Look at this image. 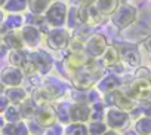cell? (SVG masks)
<instances>
[{"mask_svg":"<svg viewBox=\"0 0 151 135\" xmlns=\"http://www.w3.org/2000/svg\"><path fill=\"white\" fill-rule=\"evenodd\" d=\"M88 100L93 104V103H98L99 101V97H98V92H95V91H92V92H89L88 94Z\"/></svg>","mask_w":151,"mask_h":135,"instance_id":"cell-41","label":"cell"},{"mask_svg":"<svg viewBox=\"0 0 151 135\" xmlns=\"http://www.w3.org/2000/svg\"><path fill=\"white\" fill-rule=\"evenodd\" d=\"M120 61V53H119V49L114 48V46H107L105 52L102 53V65L110 69V67L119 64Z\"/></svg>","mask_w":151,"mask_h":135,"instance_id":"cell-18","label":"cell"},{"mask_svg":"<svg viewBox=\"0 0 151 135\" xmlns=\"http://www.w3.org/2000/svg\"><path fill=\"white\" fill-rule=\"evenodd\" d=\"M8 105H9L8 98H6L5 95H0V113H3V111L8 108Z\"/></svg>","mask_w":151,"mask_h":135,"instance_id":"cell-40","label":"cell"},{"mask_svg":"<svg viewBox=\"0 0 151 135\" xmlns=\"http://www.w3.org/2000/svg\"><path fill=\"white\" fill-rule=\"evenodd\" d=\"M135 18H136V9H135L132 5H122V6H119V8L116 9V12L113 14L111 21H113V24H114L117 28L123 30V28L129 27V25L135 21Z\"/></svg>","mask_w":151,"mask_h":135,"instance_id":"cell-3","label":"cell"},{"mask_svg":"<svg viewBox=\"0 0 151 135\" xmlns=\"http://www.w3.org/2000/svg\"><path fill=\"white\" fill-rule=\"evenodd\" d=\"M2 21H3V12L0 11V24H2Z\"/></svg>","mask_w":151,"mask_h":135,"instance_id":"cell-45","label":"cell"},{"mask_svg":"<svg viewBox=\"0 0 151 135\" xmlns=\"http://www.w3.org/2000/svg\"><path fill=\"white\" fill-rule=\"evenodd\" d=\"M65 135H89L85 123H70L65 129Z\"/></svg>","mask_w":151,"mask_h":135,"instance_id":"cell-29","label":"cell"},{"mask_svg":"<svg viewBox=\"0 0 151 135\" xmlns=\"http://www.w3.org/2000/svg\"><path fill=\"white\" fill-rule=\"evenodd\" d=\"M3 126H5V119L0 117V129H3Z\"/></svg>","mask_w":151,"mask_h":135,"instance_id":"cell-44","label":"cell"},{"mask_svg":"<svg viewBox=\"0 0 151 135\" xmlns=\"http://www.w3.org/2000/svg\"><path fill=\"white\" fill-rule=\"evenodd\" d=\"M88 131H89V135H102L108 131V126L104 122H92Z\"/></svg>","mask_w":151,"mask_h":135,"instance_id":"cell-33","label":"cell"},{"mask_svg":"<svg viewBox=\"0 0 151 135\" xmlns=\"http://www.w3.org/2000/svg\"><path fill=\"white\" fill-rule=\"evenodd\" d=\"M135 131L138 135H151V117H141L135 123Z\"/></svg>","mask_w":151,"mask_h":135,"instance_id":"cell-24","label":"cell"},{"mask_svg":"<svg viewBox=\"0 0 151 135\" xmlns=\"http://www.w3.org/2000/svg\"><path fill=\"white\" fill-rule=\"evenodd\" d=\"M3 91V83H2V80H0V92Z\"/></svg>","mask_w":151,"mask_h":135,"instance_id":"cell-47","label":"cell"},{"mask_svg":"<svg viewBox=\"0 0 151 135\" xmlns=\"http://www.w3.org/2000/svg\"><path fill=\"white\" fill-rule=\"evenodd\" d=\"M68 40H70L68 31L64 30V28H61V27L59 28H53L52 31H49L47 33V39H46L47 46L50 49H53V51H59V49L65 48L67 43H68Z\"/></svg>","mask_w":151,"mask_h":135,"instance_id":"cell-9","label":"cell"},{"mask_svg":"<svg viewBox=\"0 0 151 135\" xmlns=\"http://www.w3.org/2000/svg\"><path fill=\"white\" fill-rule=\"evenodd\" d=\"M5 43L9 48H12V49H22V46H24V42L21 39V34H18L17 31H9L5 36Z\"/></svg>","mask_w":151,"mask_h":135,"instance_id":"cell-23","label":"cell"},{"mask_svg":"<svg viewBox=\"0 0 151 135\" xmlns=\"http://www.w3.org/2000/svg\"><path fill=\"white\" fill-rule=\"evenodd\" d=\"M96 0H73V5L76 8H88V6H92L95 5Z\"/></svg>","mask_w":151,"mask_h":135,"instance_id":"cell-39","label":"cell"},{"mask_svg":"<svg viewBox=\"0 0 151 135\" xmlns=\"http://www.w3.org/2000/svg\"><path fill=\"white\" fill-rule=\"evenodd\" d=\"M30 58L33 59L37 71H40L42 74H47L50 71V69H52V65H53V58L47 52H45L42 49L36 51L34 53H31Z\"/></svg>","mask_w":151,"mask_h":135,"instance_id":"cell-11","label":"cell"},{"mask_svg":"<svg viewBox=\"0 0 151 135\" xmlns=\"http://www.w3.org/2000/svg\"><path fill=\"white\" fill-rule=\"evenodd\" d=\"M34 120L43 126L45 129L52 126L56 120V110L55 107L49 105V104H45V105H39L37 107V111H36V116H34Z\"/></svg>","mask_w":151,"mask_h":135,"instance_id":"cell-8","label":"cell"},{"mask_svg":"<svg viewBox=\"0 0 151 135\" xmlns=\"http://www.w3.org/2000/svg\"><path fill=\"white\" fill-rule=\"evenodd\" d=\"M119 53H120V58L130 67H138L141 64V55L138 49L133 46H122Z\"/></svg>","mask_w":151,"mask_h":135,"instance_id":"cell-15","label":"cell"},{"mask_svg":"<svg viewBox=\"0 0 151 135\" xmlns=\"http://www.w3.org/2000/svg\"><path fill=\"white\" fill-rule=\"evenodd\" d=\"M31 100L34 101V104H36L37 107H39V105H45V104H49V103H50V98H49V95H47V92H46V89H45V88H39L37 91H34V94H33Z\"/></svg>","mask_w":151,"mask_h":135,"instance_id":"cell-27","label":"cell"},{"mask_svg":"<svg viewBox=\"0 0 151 135\" xmlns=\"http://www.w3.org/2000/svg\"><path fill=\"white\" fill-rule=\"evenodd\" d=\"M45 89H46V92H47V95H49V98H50V101H53V100H58V98H61L62 95H64V86L59 83V82H49L46 86H43Z\"/></svg>","mask_w":151,"mask_h":135,"instance_id":"cell-22","label":"cell"},{"mask_svg":"<svg viewBox=\"0 0 151 135\" xmlns=\"http://www.w3.org/2000/svg\"><path fill=\"white\" fill-rule=\"evenodd\" d=\"M107 117V126L111 129H123L127 123H129V114L127 111H123L117 107H111L107 110L105 113Z\"/></svg>","mask_w":151,"mask_h":135,"instance_id":"cell-5","label":"cell"},{"mask_svg":"<svg viewBox=\"0 0 151 135\" xmlns=\"http://www.w3.org/2000/svg\"><path fill=\"white\" fill-rule=\"evenodd\" d=\"M22 79H24V73L21 71V69H18V67H9V69H5L2 71V76H0L2 83L9 86V88L19 86L22 83Z\"/></svg>","mask_w":151,"mask_h":135,"instance_id":"cell-12","label":"cell"},{"mask_svg":"<svg viewBox=\"0 0 151 135\" xmlns=\"http://www.w3.org/2000/svg\"><path fill=\"white\" fill-rule=\"evenodd\" d=\"M68 51L70 53H77V52H83L85 51V45L80 42V39L73 37L68 40Z\"/></svg>","mask_w":151,"mask_h":135,"instance_id":"cell-34","label":"cell"},{"mask_svg":"<svg viewBox=\"0 0 151 135\" xmlns=\"http://www.w3.org/2000/svg\"><path fill=\"white\" fill-rule=\"evenodd\" d=\"M88 58L85 56L83 52H77V53H70L65 59V70L70 76L76 74L79 70L83 69V65L86 64Z\"/></svg>","mask_w":151,"mask_h":135,"instance_id":"cell-13","label":"cell"},{"mask_svg":"<svg viewBox=\"0 0 151 135\" xmlns=\"http://www.w3.org/2000/svg\"><path fill=\"white\" fill-rule=\"evenodd\" d=\"M104 103L98 101V103H93L91 105V119L92 122H102L104 119V113H105V108H104Z\"/></svg>","mask_w":151,"mask_h":135,"instance_id":"cell-26","label":"cell"},{"mask_svg":"<svg viewBox=\"0 0 151 135\" xmlns=\"http://www.w3.org/2000/svg\"><path fill=\"white\" fill-rule=\"evenodd\" d=\"M95 8L98 9V12L102 17L113 15L116 12V9L119 8V0H96Z\"/></svg>","mask_w":151,"mask_h":135,"instance_id":"cell-17","label":"cell"},{"mask_svg":"<svg viewBox=\"0 0 151 135\" xmlns=\"http://www.w3.org/2000/svg\"><path fill=\"white\" fill-rule=\"evenodd\" d=\"M102 135H119L116 131H107L105 134H102Z\"/></svg>","mask_w":151,"mask_h":135,"instance_id":"cell-43","label":"cell"},{"mask_svg":"<svg viewBox=\"0 0 151 135\" xmlns=\"http://www.w3.org/2000/svg\"><path fill=\"white\" fill-rule=\"evenodd\" d=\"M6 98H8V101L11 103V104H14V105H19L21 103H24L28 97H27V92L24 91V89H21L19 86H17V88H9L8 91H6V95H5Z\"/></svg>","mask_w":151,"mask_h":135,"instance_id":"cell-19","label":"cell"},{"mask_svg":"<svg viewBox=\"0 0 151 135\" xmlns=\"http://www.w3.org/2000/svg\"><path fill=\"white\" fill-rule=\"evenodd\" d=\"M105 49H107V39L102 34H93L85 43V51H86L88 56H91V58L101 56L105 52Z\"/></svg>","mask_w":151,"mask_h":135,"instance_id":"cell-6","label":"cell"},{"mask_svg":"<svg viewBox=\"0 0 151 135\" xmlns=\"http://www.w3.org/2000/svg\"><path fill=\"white\" fill-rule=\"evenodd\" d=\"M5 119L9 122V123H17L21 120V114H19V107L18 105H8V108L5 110Z\"/></svg>","mask_w":151,"mask_h":135,"instance_id":"cell-30","label":"cell"},{"mask_svg":"<svg viewBox=\"0 0 151 135\" xmlns=\"http://www.w3.org/2000/svg\"><path fill=\"white\" fill-rule=\"evenodd\" d=\"M46 14V22L55 28H59L67 21V6L62 2H55L49 6Z\"/></svg>","mask_w":151,"mask_h":135,"instance_id":"cell-4","label":"cell"},{"mask_svg":"<svg viewBox=\"0 0 151 135\" xmlns=\"http://www.w3.org/2000/svg\"><path fill=\"white\" fill-rule=\"evenodd\" d=\"M6 2H8V0H0V6H2V5H5Z\"/></svg>","mask_w":151,"mask_h":135,"instance_id":"cell-46","label":"cell"},{"mask_svg":"<svg viewBox=\"0 0 151 135\" xmlns=\"http://www.w3.org/2000/svg\"><path fill=\"white\" fill-rule=\"evenodd\" d=\"M64 134V129L61 125H52L47 128V131H45V135H62Z\"/></svg>","mask_w":151,"mask_h":135,"instance_id":"cell-38","label":"cell"},{"mask_svg":"<svg viewBox=\"0 0 151 135\" xmlns=\"http://www.w3.org/2000/svg\"><path fill=\"white\" fill-rule=\"evenodd\" d=\"M21 39H22V42H24L27 46L34 48V46H37V45L40 43L42 36H40V31H39L36 27H33V25H25V27H22V30H21Z\"/></svg>","mask_w":151,"mask_h":135,"instance_id":"cell-14","label":"cell"},{"mask_svg":"<svg viewBox=\"0 0 151 135\" xmlns=\"http://www.w3.org/2000/svg\"><path fill=\"white\" fill-rule=\"evenodd\" d=\"M142 46H144L148 52H151V34H150V36H148V37H147V39L142 42Z\"/></svg>","mask_w":151,"mask_h":135,"instance_id":"cell-42","label":"cell"},{"mask_svg":"<svg viewBox=\"0 0 151 135\" xmlns=\"http://www.w3.org/2000/svg\"><path fill=\"white\" fill-rule=\"evenodd\" d=\"M120 85H122V80H120L117 76L110 74V76H107V77H104V79L99 80L98 89H99L101 92H104V94H108V92H111V91H116Z\"/></svg>","mask_w":151,"mask_h":135,"instance_id":"cell-16","label":"cell"},{"mask_svg":"<svg viewBox=\"0 0 151 135\" xmlns=\"http://www.w3.org/2000/svg\"><path fill=\"white\" fill-rule=\"evenodd\" d=\"M71 82H73V85H74L76 89H79V91H88V89H91L95 85L96 74H93V73L82 69L76 74L71 76Z\"/></svg>","mask_w":151,"mask_h":135,"instance_id":"cell-7","label":"cell"},{"mask_svg":"<svg viewBox=\"0 0 151 135\" xmlns=\"http://www.w3.org/2000/svg\"><path fill=\"white\" fill-rule=\"evenodd\" d=\"M28 134H30V131H28L27 123H24L21 120L14 123V134L12 135H28Z\"/></svg>","mask_w":151,"mask_h":135,"instance_id":"cell-35","label":"cell"},{"mask_svg":"<svg viewBox=\"0 0 151 135\" xmlns=\"http://www.w3.org/2000/svg\"><path fill=\"white\" fill-rule=\"evenodd\" d=\"M21 71L25 73V74H28V76H31V74H34V73L37 71V69H36V65H34V62H33L31 58H27V61H25L24 65L21 67Z\"/></svg>","mask_w":151,"mask_h":135,"instance_id":"cell-36","label":"cell"},{"mask_svg":"<svg viewBox=\"0 0 151 135\" xmlns=\"http://www.w3.org/2000/svg\"><path fill=\"white\" fill-rule=\"evenodd\" d=\"M27 58L28 56L25 55V52L22 49H12L9 53V59H11L14 67H22L24 62L27 61Z\"/></svg>","mask_w":151,"mask_h":135,"instance_id":"cell-25","label":"cell"},{"mask_svg":"<svg viewBox=\"0 0 151 135\" xmlns=\"http://www.w3.org/2000/svg\"><path fill=\"white\" fill-rule=\"evenodd\" d=\"M28 0H8L5 3V9L8 12H22L27 8Z\"/></svg>","mask_w":151,"mask_h":135,"instance_id":"cell-31","label":"cell"},{"mask_svg":"<svg viewBox=\"0 0 151 135\" xmlns=\"http://www.w3.org/2000/svg\"><path fill=\"white\" fill-rule=\"evenodd\" d=\"M50 5L52 0H28L27 2V6L30 8L33 15H43Z\"/></svg>","mask_w":151,"mask_h":135,"instance_id":"cell-20","label":"cell"},{"mask_svg":"<svg viewBox=\"0 0 151 135\" xmlns=\"http://www.w3.org/2000/svg\"><path fill=\"white\" fill-rule=\"evenodd\" d=\"M27 126H28V131L31 134H34V135H45V128L40 126L36 120H30Z\"/></svg>","mask_w":151,"mask_h":135,"instance_id":"cell-37","label":"cell"},{"mask_svg":"<svg viewBox=\"0 0 151 135\" xmlns=\"http://www.w3.org/2000/svg\"><path fill=\"white\" fill-rule=\"evenodd\" d=\"M70 105L71 104H68V103H61V104H58L56 105V117L62 122V123H68V122H71L70 120Z\"/></svg>","mask_w":151,"mask_h":135,"instance_id":"cell-28","label":"cell"},{"mask_svg":"<svg viewBox=\"0 0 151 135\" xmlns=\"http://www.w3.org/2000/svg\"><path fill=\"white\" fill-rule=\"evenodd\" d=\"M104 104L110 107H117L123 111H132L135 108V101L117 89L104 95Z\"/></svg>","mask_w":151,"mask_h":135,"instance_id":"cell-2","label":"cell"},{"mask_svg":"<svg viewBox=\"0 0 151 135\" xmlns=\"http://www.w3.org/2000/svg\"><path fill=\"white\" fill-rule=\"evenodd\" d=\"M19 114L21 117L24 119H33L36 116V111H37V105L34 104V101L31 98H27L24 103H21L19 105Z\"/></svg>","mask_w":151,"mask_h":135,"instance_id":"cell-21","label":"cell"},{"mask_svg":"<svg viewBox=\"0 0 151 135\" xmlns=\"http://www.w3.org/2000/svg\"><path fill=\"white\" fill-rule=\"evenodd\" d=\"M91 119V105L86 103H74L70 105V120L73 123H85Z\"/></svg>","mask_w":151,"mask_h":135,"instance_id":"cell-10","label":"cell"},{"mask_svg":"<svg viewBox=\"0 0 151 135\" xmlns=\"http://www.w3.org/2000/svg\"><path fill=\"white\" fill-rule=\"evenodd\" d=\"M126 95H127L129 98H132L133 101H135V100H136V101H142V103L150 101V100H151V82H150V79L136 77V79L130 83V86H129Z\"/></svg>","mask_w":151,"mask_h":135,"instance_id":"cell-1","label":"cell"},{"mask_svg":"<svg viewBox=\"0 0 151 135\" xmlns=\"http://www.w3.org/2000/svg\"><path fill=\"white\" fill-rule=\"evenodd\" d=\"M22 24H24V18H22L21 15H11V17L6 19L5 27H6V30H17V28H19Z\"/></svg>","mask_w":151,"mask_h":135,"instance_id":"cell-32","label":"cell"}]
</instances>
